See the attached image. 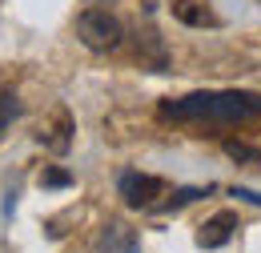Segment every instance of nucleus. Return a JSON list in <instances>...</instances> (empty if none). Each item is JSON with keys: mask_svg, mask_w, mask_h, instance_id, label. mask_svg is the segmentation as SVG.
Here are the masks:
<instances>
[{"mask_svg": "<svg viewBox=\"0 0 261 253\" xmlns=\"http://www.w3.org/2000/svg\"><path fill=\"white\" fill-rule=\"evenodd\" d=\"M68 181H72V173H65V169H44V173H40V185H48V189L68 185Z\"/></svg>", "mask_w": 261, "mask_h": 253, "instance_id": "nucleus-11", "label": "nucleus"}, {"mask_svg": "<svg viewBox=\"0 0 261 253\" xmlns=\"http://www.w3.org/2000/svg\"><path fill=\"white\" fill-rule=\"evenodd\" d=\"M233 233H237V213L221 209V213H213L209 221L201 225V233H197V245H201V249H221V245H225Z\"/></svg>", "mask_w": 261, "mask_h": 253, "instance_id": "nucleus-5", "label": "nucleus"}, {"mask_svg": "<svg viewBox=\"0 0 261 253\" xmlns=\"http://www.w3.org/2000/svg\"><path fill=\"white\" fill-rule=\"evenodd\" d=\"M117 193L129 209H157V197L165 193V181L153 173H141V169H125L117 177Z\"/></svg>", "mask_w": 261, "mask_h": 253, "instance_id": "nucleus-3", "label": "nucleus"}, {"mask_svg": "<svg viewBox=\"0 0 261 253\" xmlns=\"http://www.w3.org/2000/svg\"><path fill=\"white\" fill-rule=\"evenodd\" d=\"M229 193H233V197H241V201H249V205H257V209H261V193H257V189H245V185H233Z\"/></svg>", "mask_w": 261, "mask_h": 253, "instance_id": "nucleus-12", "label": "nucleus"}, {"mask_svg": "<svg viewBox=\"0 0 261 253\" xmlns=\"http://www.w3.org/2000/svg\"><path fill=\"white\" fill-rule=\"evenodd\" d=\"M57 137H48V133H40L36 141L44 145V149H53V153H68V141H72V117L68 113H61V121H57V129H53Z\"/></svg>", "mask_w": 261, "mask_h": 253, "instance_id": "nucleus-8", "label": "nucleus"}, {"mask_svg": "<svg viewBox=\"0 0 261 253\" xmlns=\"http://www.w3.org/2000/svg\"><path fill=\"white\" fill-rule=\"evenodd\" d=\"M157 117L173 125H209V129H237L261 117V93L249 89H197L185 96H165Z\"/></svg>", "mask_w": 261, "mask_h": 253, "instance_id": "nucleus-1", "label": "nucleus"}, {"mask_svg": "<svg viewBox=\"0 0 261 253\" xmlns=\"http://www.w3.org/2000/svg\"><path fill=\"white\" fill-rule=\"evenodd\" d=\"M97 253H141V237L125 221H109L97 233Z\"/></svg>", "mask_w": 261, "mask_h": 253, "instance_id": "nucleus-4", "label": "nucleus"}, {"mask_svg": "<svg viewBox=\"0 0 261 253\" xmlns=\"http://www.w3.org/2000/svg\"><path fill=\"white\" fill-rule=\"evenodd\" d=\"M20 117V96L12 93V89H0V133L12 125Z\"/></svg>", "mask_w": 261, "mask_h": 253, "instance_id": "nucleus-9", "label": "nucleus"}, {"mask_svg": "<svg viewBox=\"0 0 261 253\" xmlns=\"http://www.w3.org/2000/svg\"><path fill=\"white\" fill-rule=\"evenodd\" d=\"M205 193H213V185H185V189H173L169 193V201H157V213H177V209H185V205H193L197 197H205Z\"/></svg>", "mask_w": 261, "mask_h": 253, "instance_id": "nucleus-7", "label": "nucleus"}, {"mask_svg": "<svg viewBox=\"0 0 261 253\" xmlns=\"http://www.w3.org/2000/svg\"><path fill=\"white\" fill-rule=\"evenodd\" d=\"M221 149H225V157H233V161H245V165H261V153L253 149V145H245V141H225Z\"/></svg>", "mask_w": 261, "mask_h": 253, "instance_id": "nucleus-10", "label": "nucleus"}, {"mask_svg": "<svg viewBox=\"0 0 261 253\" xmlns=\"http://www.w3.org/2000/svg\"><path fill=\"white\" fill-rule=\"evenodd\" d=\"M76 40L89 53H117L125 44V24L109 8H81L76 12Z\"/></svg>", "mask_w": 261, "mask_h": 253, "instance_id": "nucleus-2", "label": "nucleus"}, {"mask_svg": "<svg viewBox=\"0 0 261 253\" xmlns=\"http://www.w3.org/2000/svg\"><path fill=\"white\" fill-rule=\"evenodd\" d=\"M173 16L181 24H193V29H205V24H217V16L201 4V0H173Z\"/></svg>", "mask_w": 261, "mask_h": 253, "instance_id": "nucleus-6", "label": "nucleus"}]
</instances>
